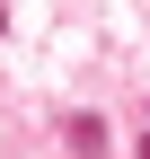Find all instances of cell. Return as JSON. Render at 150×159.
Instances as JSON below:
<instances>
[{
  "instance_id": "obj_3",
  "label": "cell",
  "mask_w": 150,
  "mask_h": 159,
  "mask_svg": "<svg viewBox=\"0 0 150 159\" xmlns=\"http://www.w3.org/2000/svg\"><path fill=\"white\" fill-rule=\"evenodd\" d=\"M141 159H150V133H141Z\"/></svg>"
},
{
  "instance_id": "obj_1",
  "label": "cell",
  "mask_w": 150,
  "mask_h": 159,
  "mask_svg": "<svg viewBox=\"0 0 150 159\" xmlns=\"http://www.w3.org/2000/svg\"><path fill=\"white\" fill-rule=\"evenodd\" d=\"M71 150H80V159H97V150H106V133H97V115H71Z\"/></svg>"
},
{
  "instance_id": "obj_2",
  "label": "cell",
  "mask_w": 150,
  "mask_h": 159,
  "mask_svg": "<svg viewBox=\"0 0 150 159\" xmlns=\"http://www.w3.org/2000/svg\"><path fill=\"white\" fill-rule=\"evenodd\" d=\"M0 35H9V9H0Z\"/></svg>"
}]
</instances>
